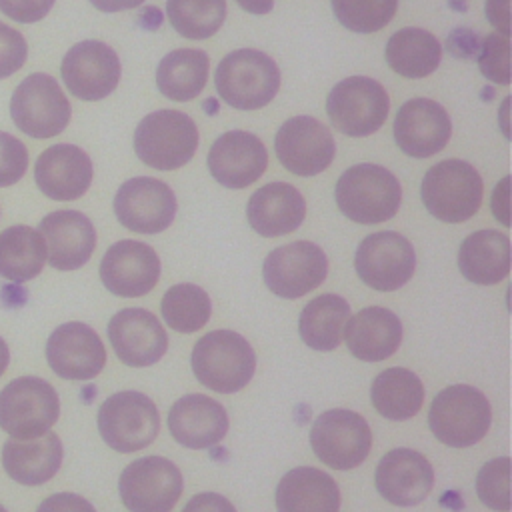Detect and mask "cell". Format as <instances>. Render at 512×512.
Here are the masks:
<instances>
[{"instance_id": "22", "label": "cell", "mask_w": 512, "mask_h": 512, "mask_svg": "<svg viewBox=\"0 0 512 512\" xmlns=\"http://www.w3.org/2000/svg\"><path fill=\"white\" fill-rule=\"evenodd\" d=\"M108 338L116 356L132 368L156 364L166 348L168 336L160 320L144 308H124L108 322Z\"/></svg>"}, {"instance_id": "3", "label": "cell", "mask_w": 512, "mask_h": 512, "mask_svg": "<svg viewBox=\"0 0 512 512\" xmlns=\"http://www.w3.org/2000/svg\"><path fill=\"white\" fill-rule=\"evenodd\" d=\"M218 96L236 110H258L272 102L280 88L276 62L254 48H240L226 54L216 72Z\"/></svg>"}, {"instance_id": "49", "label": "cell", "mask_w": 512, "mask_h": 512, "mask_svg": "<svg viewBox=\"0 0 512 512\" xmlns=\"http://www.w3.org/2000/svg\"><path fill=\"white\" fill-rule=\"evenodd\" d=\"M144 0H90V4L102 12H120L140 6Z\"/></svg>"}, {"instance_id": "12", "label": "cell", "mask_w": 512, "mask_h": 512, "mask_svg": "<svg viewBox=\"0 0 512 512\" xmlns=\"http://www.w3.org/2000/svg\"><path fill=\"white\" fill-rule=\"evenodd\" d=\"M182 488V472L162 456H144L130 462L118 482L128 512H170L182 496Z\"/></svg>"}, {"instance_id": "41", "label": "cell", "mask_w": 512, "mask_h": 512, "mask_svg": "<svg viewBox=\"0 0 512 512\" xmlns=\"http://www.w3.org/2000/svg\"><path fill=\"white\" fill-rule=\"evenodd\" d=\"M482 76L496 84H510V36L492 32L482 40L478 54Z\"/></svg>"}, {"instance_id": "9", "label": "cell", "mask_w": 512, "mask_h": 512, "mask_svg": "<svg viewBox=\"0 0 512 512\" xmlns=\"http://www.w3.org/2000/svg\"><path fill=\"white\" fill-rule=\"evenodd\" d=\"M390 98L378 80L350 76L340 80L326 98V112L336 130L346 136H368L382 128Z\"/></svg>"}, {"instance_id": "21", "label": "cell", "mask_w": 512, "mask_h": 512, "mask_svg": "<svg viewBox=\"0 0 512 512\" xmlns=\"http://www.w3.org/2000/svg\"><path fill=\"white\" fill-rule=\"evenodd\" d=\"M268 166L262 140L246 130H230L216 138L208 152V170L224 188L240 190L254 184Z\"/></svg>"}, {"instance_id": "11", "label": "cell", "mask_w": 512, "mask_h": 512, "mask_svg": "<svg viewBox=\"0 0 512 512\" xmlns=\"http://www.w3.org/2000/svg\"><path fill=\"white\" fill-rule=\"evenodd\" d=\"M70 102L60 84L42 72L26 76L12 94L10 116L32 138H52L70 122Z\"/></svg>"}, {"instance_id": "5", "label": "cell", "mask_w": 512, "mask_h": 512, "mask_svg": "<svg viewBox=\"0 0 512 512\" xmlns=\"http://www.w3.org/2000/svg\"><path fill=\"white\" fill-rule=\"evenodd\" d=\"M484 182L478 170L458 158L428 168L422 180V202L428 212L448 224L472 218L482 204Z\"/></svg>"}, {"instance_id": "33", "label": "cell", "mask_w": 512, "mask_h": 512, "mask_svg": "<svg viewBox=\"0 0 512 512\" xmlns=\"http://www.w3.org/2000/svg\"><path fill=\"white\" fill-rule=\"evenodd\" d=\"M208 54L198 48H178L168 52L156 66V86L162 96L188 102L206 86L208 80Z\"/></svg>"}, {"instance_id": "50", "label": "cell", "mask_w": 512, "mask_h": 512, "mask_svg": "<svg viewBox=\"0 0 512 512\" xmlns=\"http://www.w3.org/2000/svg\"><path fill=\"white\" fill-rule=\"evenodd\" d=\"M236 4L250 12V14H256V16H262V14H268L272 12V6H274V0H236Z\"/></svg>"}, {"instance_id": "48", "label": "cell", "mask_w": 512, "mask_h": 512, "mask_svg": "<svg viewBox=\"0 0 512 512\" xmlns=\"http://www.w3.org/2000/svg\"><path fill=\"white\" fill-rule=\"evenodd\" d=\"M508 210H510L508 178H502V182L494 188V194H492V212H494V216H496L504 226H510Z\"/></svg>"}, {"instance_id": "25", "label": "cell", "mask_w": 512, "mask_h": 512, "mask_svg": "<svg viewBox=\"0 0 512 512\" xmlns=\"http://www.w3.org/2000/svg\"><path fill=\"white\" fill-rule=\"evenodd\" d=\"M34 178L48 198L70 202L90 188L92 160L74 144H54L46 148L34 166Z\"/></svg>"}, {"instance_id": "7", "label": "cell", "mask_w": 512, "mask_h": 512, "mask_svg": "<svg viewBox=\"0 0 512 512\" xmlns=\"http://www.w3.org/2000/svg\"><path fill=\"white\" fill-rule=\"evenodd\" d=\"M58 414L56 390L38 376L16 378L0 392V428L12 438L30 440L46 434Z\"/></svg>"}, {"instance_id": "46", "label": "cell", "mask_w": 512, "mask_h": 512, "mask_svg": "<svg viewBox=\"0 0 512 512\" xmlns=\"http://www.w3.org/2000/svg\"><path fill=\"white\" fill-rule=\"evenodd\" d=\"M182 512H236L234 504L216 492H200L192 496Z\"/></svg>"}, {"instance_id": "18", "label": "cell", "mask_w": 512, "mask_h": 512, "mask_svg": "<svg viewBox=\"0 0 512 512\" xmlns=\"http://www.w3.org/2000/svg\"><path fill=\"white\" fill-rule=\"evenodd\" d=\"M160 278V258L152 246L138 240L112 244L100 262V280L116 296L148 294Z\"/></svg>"}, {"instance_id": "1", "label": "cell", "mask_w": 512, "mask_h": 512, "mask_svg": "<svg viewBox=\"0 0 512 512\" xmlns=\"http://www.w3.org/2000/svg\"><path fill=\"white\" fill-rule=\"evenodd\" d=\"M334 198L340 212L352 222L380 224L396 216L402 202V188L388 168L362 162L342 172Z\"/></svg>"}, {"instance_id": "38", "label": "cell", "mask_w": 512, "mask_h": 512, "mask_svg": "<svg viewBox=\"0 0 512 512\" xmlns=\"http://www.w3.org/2000/svg\"><path fill=\"white\" fill-rule=\"evenodd\" d=\"M166 16L180 36L204 40L224 24L226 0H166Z\"/></svg>"}, {"instance_id": "27", "label": "cell", "mask_w": 512, "mask_h": 512, "mask_svg": "<svg viewBox=\"0 0 512 512\" xmlns=\"http://www.w3.org/2000/svg\"><path fill=\"white\" fill-rule=\"evenodd\" d=\"M246 216L256 234L266 238L284 236L304 222L306 200L296 186L270 182L250 196Z\"/></svg>"}, {"instance_id": "28", "label": "cell", "mask_w": 512, "mask_h": 512, "mask_svg": "<svg viewBox=\"0 0 512 512\" xmlns=\"http://www.w3.org/2000/svg\"><path fill=\"white\" fill-rule=\"evenodd\" d=\"M344 340L354 358L380 362L398 350L402 342V322L388 308L368 306L348 318Z\"/></svg>"}, {"instance_id": "51", "label": "cell", "mask_w": 512, "mask_h": 512, "mask_svg": "<svg viewBox=\"0 0 512 512\" xmlns=\"http://www.w3.org/2000/svg\"><path fill=\"white\" fill-rule=\"evenodd\" d=\"M8 362H10V350H8V344L0 338V376L8 368Z\"/></svg>"}, {"instance_id": "15", "label": "cell", "mask_w": 512, "mask_h": 512, "mask_svg": "<svg viewBox=\"0 0 512 512\" xmlns=\"http://www.w3.org/2000/svg\"><path fill=\"white\" fill-rule=\"evenodd\" d=\"M176 194L172 188L150 176L126 180L114 196V214L118 222L138 234H158L166 230L176 216Z\"/></svg>"}, {"instance_id": "34", "label": "cell", "mask_w": 512, "mask_h": 512, "mask_svg": "<svg viewBox=\"0 0 512 512\" xmlns=\"http://www.w3.org/2000/svg\"><path fill=\"white\" fill-rule=\"evenodd\" d=\"M384 56L396 74L404 78H426L438 68L442 46L432 32L410 26L388 38Z\"/></svg>"}, {"instance_id": "4", "label": "cell", "mask_w": 512, "mask_h": 512, "mask_svg": "<svg viewBox=\"0 0 512 512\" xmlns=\"http://www.w3.org/2000/svg\"><path fill=\"white\" fill-rule=\"evenodd\" d=\"M198 148L194 120L178 110H156L146 114L134 132L136 156L150 168L176 170L192 160Z\"/></svg>"}, {"instance_id": "14", "label": "cell", "mask_w": 512, "mask_h": 512, "mask_svg": "<svg viewBox=\"0 0 512 512\" xmlns=\"http://www.w3.org/2000/svg\"><path fill=\"white\" fill-rule=\"evenodd\" d=\"M264 282L280 298H300L318 288L328 274L324 250L308 240L274 248L264 260Z\"/></svg>"}, {"instance_id": "10", "label": "cell", "mask_w": 512, "mask_h": 512, "mask_svg": "<svg viewBox=\"0 0 512 512\" xmlns=\"http://www.w3.org/2000/svg\"><path fill=\"white\" fill-rule=\"evenodd\" d=\"M310 446L322 464L334 470H350L360 466L370 454L372 432L358 412L332 408L314 420Z\"/></svg>"}, {"instance_id": "23", "label": "cell", "mask_w": 512, "mask_h": 512, "mask_svg": "<svg viewBox=\"0 0 512 512\" xmlns=\"http://www.w3.org/2000/svg\"><path fill=\"white\" fill-rule=\"evenodd\" d=\"M376 490L394 506L420 504L434 486L432 464L416 450L394 448L376 466Z\"/></svg>"}, {"instance_id": "19", "label": "cell", "mask_w": 512, "mask_h": 512, "mask_svg": "<svg viewBox=\"0 0 512 512\" xmlns=\"http://www.w3.org/2000/svg\"><path fill=\"white\" fill-rule=\"evenodd\" d=\"M46 360L64 380H90L102 372L106 350L94 328L66 322L48 336Z\"/></svg>"}, {"instance_id": "6", "label": "cell", "mask_w": 512, "mask_h": 512, "mask_svg": "<svg viewBox=\"0 0 512 512\" xmlns=\"http://www.w3.org/2000/svg\"><path fill=\"white\" fill-rule=\"evenodd\" d=\"M490 422L492 410L488 398L468 384H454L440 390L428 412L432 434L452 448H466L480 442Z\"/></svg>"}, {"instance_id": "13", "label": "cell", "mask_w": 512, "mask_h": 512, "mask_svg": "<svg viewBox=\"0 0 512 512\" xmlns=\"http://www.w3.org/2000/svg\"><path fill=\"white\" fill-rule=\"evenodd\" d=\"M354 268L368 288L392 292L412 278L416 252L412 244L394 230L374 232L358 244Z\"/></svg>"}, {"instance_id": "42", "label": "cell", "mask_w": 512, "mask_h": 512, "mask_svg": "<svg viewBox=\"0 0 512 512\" xmlns=\"http://www.w3.org/2000/svg\"><path fill=\"white\" fill-rule=\"evenodd\" d=\"M28 168V150L12 134L0 132V188L16 184Z\"/></svg>"}, {"instance_id": "26", "label": "cell", "mask_w": 512, "mask_h": 512, "mask_svg": "<svg viewBox=\"0 0 512 512\" xmlns=\"http://www.w3.org/2000/svg\"><path fill=\"white\" fill-rule=\"evenodd\" d=\"M168 428L178 444L204 450L226 436L228 414L218 400L206 394H186L170 408Z\"/></svg>"}, {"instance_id": "29", "label": "cell", "mask_w": 512, "mask_h": 512, "mask_svg": "<svg viewBox=\"0 0 512 512\" xmlns=\"http://www.w3.org/2000/svg\"><path fill=\"white\" fill-rule=\"evenodd\" d=\"M62 442L54 432L20 440L10 438L2 446V464L12 480L24 486L48 482L62 464Z\"/></svg>"}, {"instance_id": "16", "label": "cell", "mask_w": 512, "mask_h": 512, "mask_svg": "<svg viewBox=\"0 0 512 512\" xmlns=\"http://www.w3.org/2000/svg\"><path fill=\"white\" fill-rule=\"evenodd\" d=\"M280 164L296 176H316L324 172L336 154L332 132L312 116L286 120L274 138Z\"/></svg>"}, {"instance_id": "35", "label": "cell", "mask_w": 512, "mask_h": 512, "mask_svg": "<svg viewBox=\"0 0 512 512\" xmlns=\"http://www.w3.org/2000/svg\"><path fill=\"white\" fill-rule=\"evenodd\" d=\"M374 408L388 420H410L424 402L422 380L408 368H386L370 388Z\"/></svg>"}, {"instance_id": "24", "label": "cell", "mask_w": 512, "mask_h": 512, "mask_svg": "<svg viewBox=\"0 0 512 512\" xmlns=\"http://www.w3.org/2000/svg\"><path fill=\"white\" fill-rule=\"evenodd\" d=\"M38 232L46 244V260L56 270L84 266L96 248V230L78 210L50 212L42 218Z\"/></svg>"}, {"instance_id": "40", "label": "cell", "mask_w": 512, "mask_h": 512, "mask_svg": "<svg viewBox=\"0 0 512 512\" xmlns=\"http://www.w3.org/2000/svg\"><path fill=\"white\" fill-rule=\"evenodd\" d=\"M476 492L482 504L496 512L510 510V458L486 462L476 476Z\"/></svg>"}, {"instance_id": "45", "label": "cell", "mask_w": 512, "mask_h": 512, "mask_svg": "<svg viewBox=\"0 0 512 512\" xmlns=\"http://www.w3.org/2000/svg\"><path fill=\"white\" fill-rule=\"evenodd\" d=\"M36 512H96V508L82 496L72 492H60L48 496Z\"/></svg>"}, {"instance_id": "31", "label": "cell", "mask_w": 512, "mask_h": 512, "mask_svg": "<svg viewBox=\"0 0 512 512\" xmlns=\"http://www.w3.org/2000/svg\"><path fill=\"white\" fill-rule=\"evenodd\" d=\"M458 268L474 284L490 286L510 272V240L496 230H478L464 238L458 250Z\"/></svg>"}, {"instance_id": "39", "label": "cell", "mask_w": 512, "mask_h": 512, "mask_svg": "<svg viewBox=\"0 0 512 512\" xmlns=\"http://www.w3.org/2000/svg\"><path fill=\"white\" fill-rule=\"evenodd\" d=\"M398 0H332L336 20L358 34L378 32L394 18Z\"/></svg>"}, {"instance_id": "32", "label": "cell", "mask_w": 512, "mask_h": 512, "mask_svg": "<svg viewBox=\"0 0 512 512\" xmlns=\"http://www.w3.org/2000/svg\"><path fill=\"white\" fill-rule=\"evenodd\" d=\"M350 304L338 294H320L300 312L298 332L302 342L318 352H330L344 340Z\"/></svg>"}, {"instance_id": "8", "label": "cell", "mask_w": 512, "mask_h": 512, "mask_svg": "<svg viewBox=\"0 0 512 512\" xmlns=\"http://www.w3.org/2000/svg\"><path fill=\"white\" fill-rule=\"evenodd\" d=\"M98 430L102 440L116 452L142 450L160 432L158 408L142 392H116L98 410Z\"/></svg>"}, {"instance_id": "17", "label": "cell", "mask_w": 512, "mask_h": 512, "mask_svg": "<svg viewBox=\"0 0 512 512\" xmlns=\"http://www.w3.org/2000/svg\"><path fill=\"white\" fill-rule=\"evenodd\" d=\"M120 60L114 48L100 40H82L62 58L60 74L72 96L102 100L114 92L120 80Z\"/></svg>"}, {"instance_id": "47", "label": "cell", "mask_w": 512, "mask_h": 512, "mask_svg": "<svg viewBox=\"0 0 512 512\" xmlns=\"http://www.w3.org/2000/svg\"><path fill=\"white\" fill-rule=\"evenodd\" d=\"M486 18L496 32L510 36V0H486Z\"/></svg>"}, {"instance_id": "43", "label": "cell", "mask_w": 512, "mask_h": 512, "mask_svg": "<svg viewBox=\"0 0 512 512\" xmlns=\"http://www.w3.org/2000/svg\"><path fill=\"white\" fill-rule=\"evenodd\" d=\"M28 56V46L24 36L0 22V80L18 72Z\"/></svg>"}, {"instance_id": "52", "label": "cell", "mask_w": 512, "mask_h": 512, "mask_svg": "<svg viewBox=\"0 0 512 512\" xmlns=\"http://www.w3.org/2000/svg\"><path fill=\"white\" fill-rule=\"evenodd\" d=\"M0 512H8V510H6V508L0 504Z\"/></svg>"}, {"instance_id": "44", "label": "cell", "mask_w": 512, "mask_h": 512, "mask_svg": "<svg viewBox=\"0 0 512 512\" xmlns=\"http://www.w3.org/2000/svg\"><path fill=\"white\" fill-rule=\"evenodd\" d=\"M54 6V0H0V10L16 22H38Z\"/></svg>"}, {"instance_id": "30", "label": "cell", "mask_w": 512, "mask_h": 512, "mask_svg": "<svg viewBox=\"0 0 512 512\" xmlns=\"http://www.w3.org/2000/svg\"><path fill=\"white\" fill-rule=\"evenodd\" d=\"M278 512H338L340 488L336 480L312 466L288 470L276 488Z\"/></svg>"}, {"instance_id": "2", "label": "cell", "mask_w": 512, "mask_h": 512, "mask_svg": "<svg viewBox=\"0 0 512 512\" xmlns=\"http://www.w3.org/2000/svg\"><path fill=\"white\" fill-rule=\"evenodd\" d=\"M190 364L202 386L220 394H232L252 380L256 354L238 332L212 330L194 344Z\"/></svg>"}, {"instance_id": "37", "label": "cell", "mask_w": 512, "mask_h": 512, "mask_svg": "<svg viewBox=\"0 0 512 512\" xmlns=\"http://www.w3.org/2000/svg\"><path fill=\"white\" fill-rule=\"evenodd\" d=\"M164 322L182 334L200 330L212 314V302L204 288L196 284H174L160 302Z\"/></svg>"}, {"instance_id": "20", "label": "cell", "mask_w": 512, "mask_h": 512, "mask_svg": "<svg viewBox=\"0 0 512 512\" xmlns=\"http://www.w3.org/2000/svg\"><path fill=\"white\" fill-rule=\"evenodd\" d=\"M452 136V122L444 106L430 98H412L394 118V140L412 158H430L444 150Z\"/></svg>"}, {"instance_id": "36", "label": "cell", "mask_w": 512, "mask_h": 512, "mask_svg": "<svg viewBox=\"0 0 512 512\" xmlns=\"http://www.w3.org/2000/svg\"><path fill=\"white\" fill-rule=\"evenodd\" d=\"M46 262V244L38 230L18 224L0 232V276L12 282L36 278Z\"/></svg>"}]
</instances>
